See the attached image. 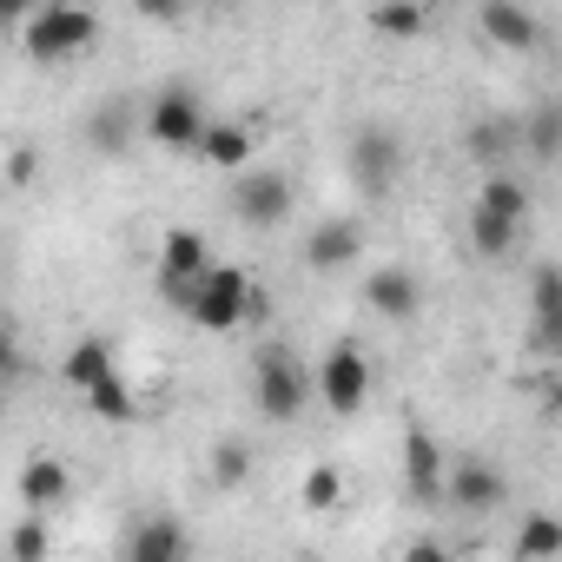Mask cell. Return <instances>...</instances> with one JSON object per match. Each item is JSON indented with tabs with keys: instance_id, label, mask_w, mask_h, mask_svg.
<instances>
[{
	"instance_id": "1",
	"label": "cell",
	"mask_w": 562,
	"mask_h": 562,
	"mask_svg": "<svg viewBox=\"0 0 562 562\" xmlns=\"http://www.w3.org/2000/svg\"><path fill=\"white\" fill-rule=\"evenodd\" d=\"M522 212H529L522 179L490 172V179H483V192H476V212H470V245H476L483 258H503V251L516 245V232H522Z\"/></svg>"
},
{
	"instance_id": "2",
	"label": "cell",
	"mask_w": 562,
	"mask_h": 562,
	"mask_svg": "<svg viewBox=\"0 0 562 562\" xmlns=\"http://www.w3.org/2000/svg\"><path fill=\"white\" fill-rule=\"evenodd\" d=\"M100 41V21L87 14V8H34L27 21H21V47L34 54V60H74V54H87Z\"/></svg>"
},
{
	"instance_id": "3",
	"label": "cell",
	"mask_w": 562,
	"mask_h": 562,
	"mask_svg": "<svg viewBox=\"0 0 562 562\" xmlns=\"http://www.w3.org/2000/svg\"><path fill=\"white\" fill-rule=\"evenodd\" d=\"M179 305H186L205 331H232L258 299H251V285H245V271H238V265H205V278H199V285H192Z\"/></svg>"
},
{
	"instance_id": "4",
	"label": "cell",
	"mask_w": 562,
	"mask_h": 562,
	"mask_svg": "<svg viewBox=\"0 0 562 562\" xmlns=\"http://www.w3.org/2000/svg\"><path fill=\"white\" fill-rule=\"evenodd\" d=\"M251 391H258V411L278 417V424H292L312 397V378L292 351H258V371H251Z\"/></svg>"
},
{
	"instance_id": "5",
	"label": "cell",
	"mask_w": 562,
	"mask_h": 562,
	"mask_svg": "<svg viewBox=\"0 0 562 562\" xmlns=\"http://www.w3.org/2000/svg\"><path fill=\"white\" fill-rule=\"evenodd\" d=\"M397 172H404V139L391 126H358L351 133V179H358V192L384 199L397 186Z\"/></svg>"
},
{
	"instance_id": "6",
	"label": "cell",
	"mask_w": 562,
	"mask_h": 562,
	"mask_svg": "<svg viewBox=\"0 0 562 562\" xmlns=\"http://www.w3.org/2000/svg\"><path fill=\"white\" fill-rule=\"evenodd\" d=\"M232 205H238L245 225L265 232V225H278V218L292 212V179H285V172H271V166H245L238 186H232Z\"/></svg>"
},
{
	"instance_id": "7",
	"label": "cell",
	"mask_w": 562,
	"mask_h": 562,
	"mask_svg": "<svg viewBox=\"0 0 562 562\" xmlns=\"http://www.w3.org/2000/svg\"><path fill=\"white\" fill-rule=\"evenodd\" d=\"M146 133H153L159 146H172V153H192L199 133H205V106H199L186 87H166V93L146 106Z\"/></svg>"
},
{
	"instance_id": "8",
	"label": "cell",
	"mask_w": 562,
	"mask_h": 562,
	"mask_svg": "<svg viewBox=\"0 0 562 562\" xmlns=\"http://www.w3.org/2000/svg\"><path fill=\"white\" fill-rule=\"evenodd\" d=\"M318 391L338 417H358L364 411V391H371V371H364V351L358 345H331L325 371H318Z\"/></svg>"
},
{
	"instance_id": "9",
	"label": "cell",
	"mask_w": 562,
	"mask_h": 562,
	"mask_svg": "<svg viewBox=\"0 0 562 562\" xmlns=\"http://www.w3.org/2000/svg\"><path fill=\"white\" fill-rule=\"evenodd\" d=\"M503 490H509V483H503L496 463H483V457H457V463H443V496H450L457 509H470V516L496 509Z\"/></svg>"
},
{
	"instance_id": "10",
	"label": "cell",
	"mask_w": 562,
	"mask_h": 562,
	"mask_svg": "<svg viewBox=\"0 0 562 562\" xmlns=\"http://www.w3.org/2000/svg\"><path fill=\"white\" fill-rule=\"evenodd\" d=\"M364 299H371V312L378 318H417V305H424V285H417V271H404V265H378L371 278H364Z\"/></svg>"
},
{
	"instance_id": "11",
	"label": "cell",
	"mask_w": 562,
	"mask_h": 562,
	"mask_svg": "<svg viewBox=\"0 0 562 562\" xmlns=\"http://www.w3.org/2000/svg\"><path fill=\"white\" fill-rule=\"evenodd\" d=\"M358 251H364V225H358L351 212H345V218H325V225L305 238V265H312V271H345Z\"/></svg>"
},
{
	"instance_id": "12",
	"label": "cell",
	"mask_w": 562,
	"mask_h": 562,
	"mask_svg": "<svg viewBox=\"0 0 562 562\" xmlns=\"http://www.w3.org/2000/svg\"><path fill=\"white\" fill-rule=\"evenodd\" d=\"M159 258H166L159 271H166V292H172V299H186L199 278H205V265H212L205 238H199V232H186V225H179V232H166V251H159Z\"/></svg>"
},
{
	"instance_id": "13",
	"label": "cell",
	"mask_w": 562,
	"mask_h": 562,
	"mask_svg": "<svg viewBox=\"0 0 562 562\" xmlns=\"http://www.w3.org/2000/svg\"><path fill=\"white\" fill-rule=\"evenodd\" d=\"M404 483H411V496H424V503L443 496V450L430 443V430H411V437H404Z\"/></svg>"
},
{
	"instance_id": "14",
	"label": "cell",
	"mask_w": 562,
	"mask_h": 562,
	"mask_svg": "<svg viewBox=\"0 0 562 562\" xmlns=\"http://www.w3.org/2000/svg\"><path fill=\"white\" fill-rule=\"evenodd\" d=\"M133 126H139V113H133V100H106V106H93L87 113V146L93 153H126V139H133Z\"/></svg>"
},
{
	"instance_id": "15",
	"label": "cell",
	"mask_w": 562,
	"mask_h": 562,
	"mask_svg": "<svg viewBox=\"0 0 562 562\" xmlns=\"http://www.w3.org/2000/svg\"><path fill=\"white\" fill-rule=\"evenodd\" d=\"M476 21H483V34H490L496 47H509V54L536 47V14H529V8H516V0H509V8H503V0H490Z\"/></svg>"
},
{
	"instance_id": "16",
	"label": "cell",
	"mask_w": 562,
	"mask_h": 562,
	"mask_svg": "<svg viewBox=\"0 0 562 562\" xmlns=\"http://www.w3.org/2000/svg\"><path fill=\"white\" fill-rule=\"evenodd\" d=\"M192 153H199L205 166L238 172V166L251 159V133H245V126H232V120H225V126H212V120H205V133H199V146H192Z\"/></svg>"
},
{
	"instance_id": "17",
	"label": "cell",
	"mask_w": 562,
	"mask_h": 562,
	"mask_svg": "<svg viewBox=\"0 0 562 562\" xmlns=\"http://www.w3.org/2000/svg\"><path fill=\"white\" fill-rule=\"evenodd\" d=\"M120 371H113V351L100 345V338H87V345H74L67 351V384L74 391H100V384H113Z\"/></svg>"
},
{
	"instance_id": "18",
	"label": "cell",
	"mask_w": 562,
	"mask_h": 562,
	"mask_svg": "<svg viewBox=\"0 0 562 562\" xmlns=\"http://www.w3.org/2000/svg\"><path fill=\"white\" fill-rule=\"evenodd\" d=\"M126 562H186V536L172 516H153L139 536H133V555Z\"/></svg>"
},
{
	"instance_id": "19",
	"label": "cell",
	"mask_w": 562,
	"mask_h": 562,
	"mask_svg": "<svg viewBox=\"0 0 562 562\" xmlns=\"http://www.w3.org/2000/svg\"><path fill=\"white\" fill-rule=\"evenodd\" d=\"M21 496H27L34 509L60 503V496H67V463H54V457H34V463L21 470Z\"/></svg>"
},
{
	"instance_id": "20",
	"label": "cell",
	"mask_w": 562,
	"mask_h": 562,
	"mask_svg": "<svg viewBox=\"0 0 562 562\" xmlns=\"http://www.w3.org/2000/svg\"><path fill=\"white\" fill-rule=\"evenodd\" d=\"M536 338H542V345L562 338V278H555V265L536 271Z\"/></svg>"
},
{
	"instance_id": "21",
	"label": "cell",
	"mask_w": 562,
	"mask_h": 562,
	"mask_svg": "<svg viewBox=\"0 0 562 562\" xmlns=\"http://www.w3.org/2000/svg\"><path fill=\"white\" fill-rule=\"evenodd\" d=\"M245 476H251V443L245 437H218L212 443V483L218 490H238Z\"/></svg>"
},
{
	"instance_id": "22",
	"label": "cell",
	"mask_w": 562,
	"mask_h": 562,
	"mask_svg": "<svg viewBox=\"0 0 562 562\" xmlns=\"http://www.w3.org/2000/svg\"><path fill=\"white\" fill-rule=\"evenodd\" d=\"M470 153H476L483 166H503V159L516 153V120H483V126L470 133Z\"/></svg>"
},
{
	"instance_id": "23",
	"label": "cell",
	"mask_w": 562,
	"mask_h": 562,
	"mask_svg": "<svg viewBox=\"0 0 562 562\" xmlns=\"http://www.w3.org/2000/svg\"><path fill=\"white\" fill-rule=\"evenodd\" d=\"M555 549H562V529H555V516H529V522H522V555H529V562H549Z\"/></svg>"
},
{
	"instance_id": "24",
	"label": "cell",
	"mask_w": 562,
	"mask_h": 562,
	"mask_svg": "<svg viewBox=\"0 0 562 562\" xmlns=\"http://www.w3.org/2000/svg\"><path fill=\"white\" fill-rule=\"evenodd\" d=\"M555 139H562V113L536 106V120H529V159H555Z\"/></svg>"
},
{
	"instance_id": "25",
	"label": "cell",
	"mask_w": 562,
	"mask_h": 562,
	"mask_svg": "<svg viewBox=\"0 0 562 562\" xmlns=\"http://www.w3.org/2000/svg\"><path fill=\"white\" fill-rule=\"evenodd\" d=\"M87 411H93V417H106V424H126V417H133V397H126V391H120V378H113V384L87 391Z\"/></svg>"
},
{
	"instance_id": "26",
	"label": "cell",
	"mask_w": 562,
	"mask_h": 562,
	"mask_svg": "<svg viewBox=\"0 0 562 562\" xmlns=\"http://www.w3.org/2000/svg\"><path fill=\"white\" fill-rule=\"evenodd\" d=\"M338 496H345V476H338L331 463H318V470L305 476V503H312V509H338Z\"/></svg>"
},
{
	"instance_id": "27",
	"label": "cell",
	"mask_w": 562,
	"mask_h": 562,
	"mask_svg": "<svg viewBox=\"0 0 562 562\" xmlns=\"http://www.w3.org/2000/svg\"><path fill=\"white\" fill-rule=\"evenodd\" d=\"M14 562H47V522L41 516H27L14 529Z\"/></svg>"
},
{
	"instance_id": "28",
	"label": "cell",
	"mask_w": 562,
	"mask_h": 562,
	"mask_svg": "<svg viewBox=\"0 0 562 562\" xmlns=\"http://www.w3.org/2000/svg\"><path fill=\"white\" fill-rule=\"evenodd\" d=\"M371 21H378L384 34H417V27H424V8H378Z\"/></svg>"
},
{
	"instance_id": "29",
	"label": "cell",
	"mask_w": 562,
	"mask_h": 562,
	"mask_svg": "<svg viewBox=\"0 0 562 562\" xmlns=\"http://www.w3.org/2000/svg\"><path fill=\"white\" fill-rule=\"evenodd\" d=\"M8 179H14V186L41 179V153H27V146H21V153H14V166H8Z\"/></svg>"
},
{
	"instance_id": "30",
	"label": "cell",
	"mask_w": 562,
	"mask_h": 562,
	"mask_svg": "<svg viewBox=\"0 0 562 562\" xmlns=\"http://www.w3.org/2000/svg\"><path fill=\"white\" fill-rule=\"evenodd\" d=\"M404 562H450V549H443V542H411Z\"/></svg>"
},
{
	"instance_id": "31",
	"label": "cell",
	"mask_w": 562,
	"mask_h": 562,
	"mask_svg": "<svg viewBox=\"0 0 562 562\" xmlns=\"http://www.w3.org/2000/svg\"><path fill=\"white\" fill-rule=\"evenodd\" d=\"M14 364H21V358H14V338H8V331H0V384H8V378H14Z\"/></svg>"
}]
</instances>
